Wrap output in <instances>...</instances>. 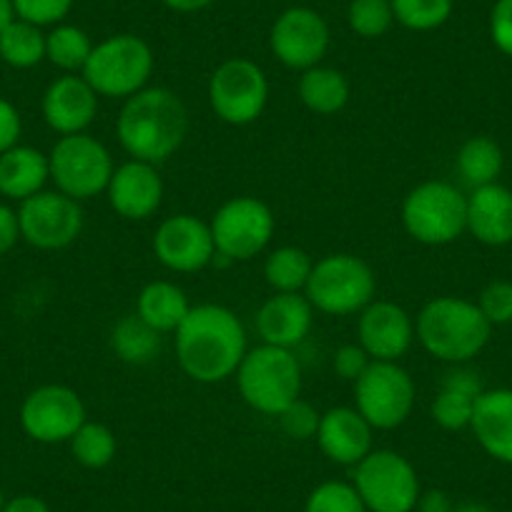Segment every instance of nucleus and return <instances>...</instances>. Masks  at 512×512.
Returning <instances> with one entry per match:
<instances>
[{
  "label": "nucleus",
  "instance_id": "1",
  "mask_svg": "<svg viewBox=\"0 0 512 512\" xmlns=\"http://www.w3.org/2000/svg\"><path fill=\"white\" fill-rule=\"evenodd\" d=\"M174 334L176 362L199 384L234 377L249 349L244 324L224 304H196Z\"/></svg>",
  "mask_w": 512,
  "mask_h": 512
},
{
  "label": "nucleus",
  "instance_id": "2",
  "mask_svg": "<svg viewBox=\"0 0 512 512\" xmlns=\"http://www.w3.org/2000/svg\"><path fill=\"white\" fill-rule=\"evenodd\" d=\"M116 136L131 159L164 164L189 136V108L166 86H146L126 98L116 118Z\"/></svg>",
  "mask_w": 512,
  "mask_h": 512
},
{
  "label": "nucleus",
  "instance_id": "3",
  "mask_svg": "<svg viewBox=\"0 0 512 512\" xmlns=\"http://www.w3.org/2000/svg\"><path fill=\"white\" fill-rule=\"evenodd\" d=\"M492 324L470 299L445 294L420 309L415 339L430 357L447 364H467L487 347Z\"/></svg>",
  "mask_w": 512,
  "mask_h": 512
},
{
  "label": "nucleus",
  "instance_id": "4",
  "mask_svg": "<svg viewBox=\"0 0 512 512\" xmlns=\"http://www.w3.org/2000/svg\"><path fill=\"white\" fill-rule=\"evenodd\" d=\"M234 377L241 400L262 415L277 417L302 395V364L292 349L272 344L246 349Z\"/></svg>",
  "mask_w": 512,
  "mask_h": 512
},
{
  "label": "nucleus",
  "instance_id": "5",
  "mask_svg": "<svg viewBox=\"0 0 512 512\" xmlns=\"http://www.w3.org/2000/svg\"><path fill=\"white\" fill-rule=\"evenodd\" d=\"M156 58L149 41L134 33H116L93 46L81 76L101 98L126 101L149 86Z\"/></svg>",
  "mask_w": 512,
  "mask_h": 512
},
{
  "label": "nucleus",
  "instance_id": "6",
  "mask_svg": "<svg viewBox=\"0 0 512 512\" xmlns=\"http://www.w3.org/2000/svg\"><path fill=\"white\" fill-rule=\"evenodd\" d=\"M377 294V277L374 269L362 256L337 251L317 259L304 287V297L309 299L317 312L332 317L359 314Z\"/></svg>",
  "mask_w": 512,
  "mask_h": 512
},
{
  "label": "nucleus",
  "instance_id": "7",
  "mask_svg": "<svg viewBox=\"0 0 512 512\" xmlns=\"http://www.w3.org/2000/svg\"><path fill=\"white\" fill-rule=\"evenodd\" d=\"M402 226L417 244H452L467 231V196L450 181H422L402 201Z\"/></svg>",
  "mask_w": 512,
  "mask_h": 512
},
{
  "label": "nucleus",
  "instance_id": "8",
  "mask_svg": "<svg viewBox=\"0 0 512 512\" xmlns=\"http://www.w3.org/2000/svg\"><path fill=\"white\" fill-rule=\"evenodd\" d=\"M48 169L56 191L76 201H88L106 194L113 171V156L96 136L73 134L61 136L48 154Z\"/></svg>",
  "mask_w": 512,
  "mask_h": 512
},
{
  "label": "nucleus",
  "instance_id": "9",
  "mask_svg": "<svg viewBox=\"0 0 512 512\" xmlns=\"http://www.w3.org/2000/svg\"><path fill=\"white\" fill-rule=\"evenodd\" d=\"M367 512H415L420 500V475L405 455L372 450L354 465V480Z\"/></svg>",
  "mask_w": 512,
  "mask_h": 512
},
{
  "label": "nucleus",
  "instance_id": "10",
  "mask_svg": "<svg viewBox=\"0 0 512 512\" xmlns=\"http://www.w3.org/2000/svg\"><path fill=\"white\" fill-rule=\"evenodd\" d=\"M209 229L216 256H224L229 262H251L272 244L277 219L262 199L234 196L214 211Z\"/></svg>",
  "mask_w": 512,
  "mask_h": 512
},
{
  "label": "nucleus",
  "instance_id": "11",
  "mask_svg": "<svg viewBox=\"0 0 512 512\" xmlns=\"http://www.w3.org/2000/svg\"><path fill=\"white\" fill-rule=\"evenodd\" d=\"M417 390L400 362H372L354 382V407L374 430H397L415 410Z\"/></svg>",
  "mask_w": 512,
  "mask_h": 512
},
{
  "label": "nucleus",
  "instance_id": "12",
  "mask_svg": "<svg viewBox=\"0 0 512 512\" xmlns=\"http://www.w3.org/2000/svg\"><path fill=\"white\" fill-rule=\"evenodd\" d=\"M206 98L219 121L229 126H249L267 108L269 78L259 63L249 58H229L211 73Z\"/></svg>",
  "mask_w": 512,
  "mask_h": 512
},
{
  "label": "nucleus",
  "instance_id": "13",
  "mask_svg": "<svg viewBox=\"0 0 512 512\" xmlns=\"http://www.w3.org/2000/svg\"><path fill=\"white\" fill-rule=\"evenodd\" d=\"M332 31L327 18L309 6H292L274 18L269 28V51L292 71H309L329 53Z\"/></svg>",
  "mask_w": 512,
  "mask_h": 512
},
{
  "label": "nucleus",
  "instance_id": "14",
  "mask_svg": "<svg viewBox=\"0 0 512 512\" xmlns=\"http://www.w3.org/2000/svg\"><path fill=\"white\" fill-rule=\"evenodd\" d=\"M86 420L88 415L81 395L66 384L36 387L21 405L23 432L41 445L71 442V437Z\"/></svg>",
  "mask_w": 512,
  "mask_h": 512
},
{
  "label": "nucleus",
  "instance_id": "15",
  "mask_svg": "<svg viewBox=\"0 0 512 512\" xmlns=\"http://www.w3.org/2000/svg\"><path fill=\"white\" fill-rule=\"evenodd\" d=\"M21 239L41 251H58L71 246L83 231L81 201L61 191H38L18 206Z\"/></svg>",
  "mask_w": 512,
  "mask_h": 512
},
{
  "label": "nucleus",
  "instance_id": "16",
  "mask_svg": "<svg viewBox=\"0 0 512 512\" xmlns=\"http://www.w3.org/2000/svg\"><path fill=\"white\" fill-rule=\"evenodd\" d=\"M154 254L161 267L176 274H194L216 259L209 221L194 214H174L156 226Z\"/></svg>",
  "mask_w": 512,
  "mask_h": 512
},
{
  "label": "nucleus",
  "instance_id": "17",
  "mask_svg": "<svg viewBox=\"0 0 512 512\" xmlns=\"http://www.w3.org/2000/svg\"><path fill=\"white\" fill-rule=\"evenodd\" d=\"M415 342V319L397 302L374 299L359 312L357 344L372 362H400Z\"/></svg>",
  "mask_w": 512,
  "mask_h": 512
},
{
  "label": "nucleus",
  "instance_id": "18",
  "mask_svg": "<svg viewBox=\"0 0 512 512\" xmlns=\"http://www.w3.org/2000/svg\"><path fill=\"white\" fill-rule=\"evenodd\" d=\"M108 206L126 221H146L164 204V179L159 166L128 159L116 166L106 189Z\"/></svg>",
  "mask_w": 512,
  "mask_h": 512
},
{
  "label": "nucleus",
  "instance_id": "19",
  "mask_svg": "<svg viewBox=\"0 0 512 512\" xmlns=\"http://www.w3.org/2000/svg\"><path fill=\"white\" fill-rule=\"evenodd\" d=\"M98 93L81 73H63L48 83L41 101L43 121L61 136L86 134L98 116Z\"/></svg>",
  "mask_w": 512,
  "mask_h": 512
},
{
  "label": "nucleus",
  "instance_id": "20",
  "mask_svg": "<svg viewBox=\"0 0 512 512\" xmlns=\"http://www.w3.org/2000/svg\"><path fill=\"white\" fill-rule=\"evenodd\" d=\"M372 435L374 427L359 415L357 407H332L322 412L314 440L329 462L354 467L374 450Z\"/></svg>",
  "mask_w": 512,
  "mask_h": 512
},
{
  "label": "nucleus",
  "instance_id": "21",
  "mask_svg": "<svg viewBox=\"0 0 512 512\" xmlns=\"http://www.w3.org/2000/svg\"><path fill=\"white\" fill-rule=\"evenodd\" d=\"M314 322V307L304 292L277 294L256 312V332L262 337V344L272 347L294 349L307 339Z\"/></svg>",
  "mask_w": 512,
  "mask_h": 512
},
{
  "label": "nucleus",
  "instance_id": "22",
  "mask_svg": "<svg viewBox=\"0 0 512 512\" xmlns=\"http://www.w3.org/2000/svg\"><path fill=\"white\" fill-rule=\"evenodd\" d=\"M470 430L477 445L502 465H512V390L495 387L475 400Z\"/></svg>",
  "mask_w": 512,
  "mask_h": 512
},
{
  "label": "nucleus",
  "instance_id": "23",
  "mask_svg": "<svg viewBox=\"0 0 512 512\" xmlns=\"http://www.w3.org/2000/svg\"><path fill=\"white\" fill-rule=\"evenodd\" d=\"M467 231L485 246L512 244V191L500 181L472 189L467 196Z\"/></svg>",
  "mask_w": 512,
  "mask_h": 512
},
{
  "label": "nucleus",
  "instance_id": "24",
  "mask_svg": "<svg viewBox=\"0 0 512 512\" xmlns=\"http://www.w3.org/2000/svg\"><path fill=\"white\" fill-rule=\"evenodd\" d=\"M51 179L48 156L33 146H13L0 154V196L11 201H26L46 189Z\"/></svg>",
  "mask_w": 512,
  "mask_h": 512
},
{
  "label": "nucleus",
  "instance_id": "25",
  "mask_svg": "<svg viewBox=\"0 0 512 512\" xmlns=\"http://www.w3.org/2000/svg\"><path fill=\"white\" fill-rule=\"evenodd\" d=\"M189 312L191 302L184 289L166 279L149 282L136 297V314L161 334L176 332Z\"/></svg>",
  "mask_w": 512,
  "mask_h": 512
},
{
  "label": "nucleus",
  "instance_id": "26",
  "mask_svg": "<svg viewBox=\"0 0 512 512\" xmlns=\"http://www.w3.org/2000/svg\"><path fill=\"white\" fill-rule=\"evenodd\" d=\"M297 96L307 111L317 113V116H334L349 103L352 86L339 68L319 63L299 76Z\"/></svg>",
  "mask_w": 512,
  "mask_h": 512
},
{
  "label": "nucleus",
  "instance_id": "27",
  "mask_svg": "<svg viewBox=\"0 0 512 512\" xmlns=\"http://www.w3.org/2000/svg\"><path fill=\"white\" fill-rule=\"evenodd\" d=\"M113 354L121 359L123 364H134V367H144V364L154 362L161 352V332L144 322L139 314H126L118 319L108 337Z\"/></svg>",
  "mask_w": 512,
  "mask_h": 512
},
{
  "label": "nucleus",
  "instance_id": "28",
  "mask_svg": "<svg viewBox=\"0 0 512 512\" xmlns=\"http://www.w3.org/2000/svg\"><path fill=\"white\" fill-rule=\"evenodd\" d=\"M455 166L470 189H480V186L495 184L500 179L505 154L490 136H472L457 149Z\"/></svg>",
  "mask_w": 512,
  "mask_h": 512
},
{
  "label": "nucleus",
  "instance_id": "29",
  "mask_svg": "<svg viewBox=\"0 0 512 512\" xmlns=\"http://www.w3.org/2000/svg\"><path fill=\"white\" fill-rule=\"evenodd\" d=\"M0 61L18 71L36 68L46 61V33L33 23L13 18L0 33Z\"/></svg>",
  "mask_w": 512,
  "mask_h": 512
},
{
  "label": "nucleus",
  "instance_id": "30",
  "mask_svg": "<svg viewBox=\"0 0 512 512\" xmlns=\"http://www.w3.org/2000/svg\"><path fill=\"white\" fill-rule=\"evenodd\" d=\"M314 259L299 246H279L269 251L264 262V279L277 294L304 292L312 274Z\"/></svg>",
  "mask_w": 512,
  "mask_h": 512
},
{
  "label": "nucleus",
  "instance_id": "31",
  "mask_svg": "<svg viewBox=\"0 0 512 512\" xmlns=\"http://www.w3.org/2000/svg\"><path fill=\"white\" fill-rule=\"evenodd\" d=\"M96 43L83 28L58 23L46 33V61L63 73H81Z\"/></svg>",
  "mask_w": 512,
  "mask_h": 512
},
{
  "label": "nucleus",
  "instance_id": "32",
  "mask_svg": "<svg viewBox=\"0 0 512 512\" xmlns=\"http://www.w3.org/2000/svg\"><path fill=\"white\" fill-rule=\"evenodd\" d=\"M68 445H71L73 460L86 470H103L116 460L118 452V440L111 427L93 420L83 422Z\"/></svg>",
  "mask_w": 512,
  "mask_h": 512
},
{
  "label": "nucleus",
  "instance_id": "33",
  "mask_svg": "<svg viewBox=\"0 0 512 512\" xmlns=\"http://www.w3.org/2000/svg\"><path fill=\"white\" fill-rule=\"evenodd\" d=\"M395 23L415 33H430L445 26L455 11V0H390Z\"/></svg>",
  "mask_w": 512,
  "mask_h": 512
},
{
  "label": "nucleus",
  "instance_id": "34",
  "mask_svg": "<svg viewBox=\"0 0 512 512\" xmlns=\"http://www.w3.org/2000/svg\"><path fill=\"white\" fill-rule=\"evenodd\" d=\"M347 26L364 41L382 38L395 26V11L390 0H349Z\"/></svg>",
  "mask_w": 512,
  "mask_h": 512
},
{
  "label": "nucleus",
  "instance_id": "35",
  "mask_svg": "<svg viewBox=\"0 0 512 512\" xmlns=\"http://www.w3.org/2000/svg\"><path fill=\"white\" fill-rule=\"evenodd\" d=\"M477 397L467 395V392L455 390V387H445L442 384L437 397L430 405V417L437 427L447 432L470 430L472 410H475Z\"/></svg>",
  "mask_w": 512,
  "mask_h": 512
},
{
  "label": "nucleus",
  "instance_id": "36",
  "mask_svg": "<svg viewBox=\"0 0 512 512\" xmlns=\"http://www.w3.org/2000/svg\"><path fill=\"white\" fill-rule=\"evenodd\" d=\"M304 512H367L352 482L327 480L309 492Z\"/></svg>",
  "mask_w": 512,
  "mask_h": 512
},
{
  "label": "nucleus",
  "instance_id": "37",
  "mask_svg": "<svg viewBox=\"0 0 512 512\" xmlns=\"http://www.w3.org/2000/svg\"><path fill=\"white\" fill-rule=\"evenodd\" d=\"M76 0H13V11L21 21L38 28H53L68 18Z\"/></svg>",
  "mask_w": 512,
  "mask_h": 512
},
{
  "label": "nucleus",
  "instance_id": "38",
  "mask_svg": "<svg viewBox=\"0 0 512 512\" xmlns=\"http://www.w3.org/2000/svg\"><path fill=\"white\" fill-rule=\"evenodd\" d=\"M477 307L485 314L492 327H505L512 324V282L507 279H495L487 287H482L477 297Z\"/></svg>",
  "mask_w": 512,
  "mask_h": 512
},
{
  "label": "nucleus",
  "instance_id": "39",
  "mask_svg": "<svg viewBox=\"0 0 512 512\" xmlns=\"http://www.w3.org/2000/svg\"><path fill=\"white\" fill-rule=\"evenodd\" d=\"M279 427L287 437L292 440H314L319 430V420H322V412H317V407L309 405L307 400H294L287 410H282L277 415Z\"/></svg>",
  "mask_w": 512,
  "mask_h": 512
},
{
  "label": "nucleus",
  "instance_id": "40",
  "mask_svg": "<svg viewBox=\"0 0 512 512\" xmlns=\"http://www.w3.org/2000/svg\"><path fill=\"white\" fill-rule=\"evenodd\" d=\"M490 41L502 56L512 58V0H495L487 21Z\"/></svg>",
  "mask_w": 512,
  "mask_h": 512
},
{
  "label": "nucleus",
  "instance_id": "41",
  "mask_svg": "<svg viewBox=\"0 0 512 512\" xmlns=\"http://www.w3.org/2000/svg\"><path fill=\"white\" fill-rule=\"evenodd\" d=\"M369 364H372V359H369V354L359 344H342V347H337V352L332 357L334 372L352 384L362 377Z\"/></svg>",
  "mask_w": 512,
  "mask_h": 512
},
{
  "label": "nucleus",
  "instance_id": "42",
  "mask_svg": "<svg viewBox=\"0 0 512 512\" xmlns=\"http://www.w3.org/2000/svg\"><path fill=\"white\" fill-rule=\"evenodd\" d=\"M23 134V118L11 101L0 98V154L18 146Z\"/></svg>",
  "mask_w": 512,
  "mask_h": 512
},
{
  "label": "nucleus",
  "instance_id": "43",
  "mask_svg": "<svg viewBox=\"0 0 512 512\" xmlns=\"http://www.w3.org/2000/svg\"><path fill=\"white\" fill-rule=\"evenodd\" d=\"M21 241V224L18 211L8 204H0V256L8 254Z\"/></svg>",
  "mask_w": 512,
  "mask_h": 512
},
{
  "label": "nucleus",
  "instance_id": "44",
  "mask_svg": "<svg viewBox=\"0 0 512 512\" xmlns=\"http://www.w3.org/2000/svg\"><path fill=\"white\" fill-rule=\"evenodd\" d=\"M415 510L417 512H452L455 510V502H452V497L447 495L445 490L432 487V490L420 492V500H417Z\"/></svg>",
  "mask_w": 512,
  "mask_h": 512
},
{
  "label": "nucleus",
  "instance_id": "45",
  "mask_svg": "<svg viewBox=\"0 0 512 512\" xmlns=\"http://www.w3.org/2000/svg\"><path fill=\"white\" fill-rule=\"evenodd\" d=\"M0 512H51L48 502L38 495H16L6 500Z\"/></svg>",
  "mask_w": 512,
  "mask_h": 512
},
{
  "label": "nucleus",
  "instance_id": "46",
  "mask_svg": "<svg viewBox=\"0 0 512 512\" xmlns=\"http://www.w3.org/2000/svg\"><path fill=\"white\" fill-rule=\"evenodd\" d=\"M169 11L174 13H184V16H189V13H199V11H206L209 6H214L216 0H161Z\"/></svg>",
  "mask_w": 512,
  "mask_h": 512
},
{
  "label": "nucleus",
  "instance_id": "47",
  "mask_svg": "<svg viewBox=\"0 0 512 512\" xmlns=\"http://www.w3.org/2000/svg\"><path fill=\"white\" fill-rule=\"evenodd\" d=\"M13 18H16V11H13V0H0V33H3V28H6Z\"/></svg>",
  "mask_w": 512,
  "mask_h": 512
},
{
  "label": "nucleus",
  "instance_id": "48",
  "mask_svg": "<svg viewBox=\"0 0 512 512\" xmlns=\"http://www.w3.org/2000/svg\"><path fill=\"white\" fill-rule=\"evenodd\" d=\"M452 512H492V507H487L485 502L467 500V502H455V510Z\"/></svg>",
  "mask_w": 512,
  "mask_h": 512
},
{
  "label": "nucleus",
  "instance_id": "49",
  "mask_svg": "<svg viewBox=\"0 0 512 512\" xmlns=\"http://www.w3.org/2000/svg\"><path fill=\"white\" fill-rule=\"evenodd\" d=\"M3 505H6V497H3V490H0V510H3Z\"/></svg>",
  "mask_w": 512,
  "mask_h": 512
}]
</instances>
